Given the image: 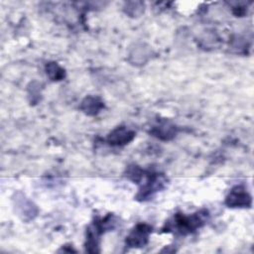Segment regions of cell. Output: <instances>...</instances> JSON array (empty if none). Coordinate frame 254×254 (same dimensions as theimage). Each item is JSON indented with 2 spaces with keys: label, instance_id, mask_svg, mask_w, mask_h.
I'll return each mask as SVG.
<instances>
[{
  "label": "cell",
  "instance_id": "obj_2",
  "mask_svg": "<svg viewBox=\"0 0 254 254\" xmlns=\"http://www.w3.org/2000/svg\"><path fill=\"white\" fill-rule=\"evenodd\" d=\"M144 184H142L138 194L136 195L137 199L146 200L153 197V195L163 190L166 187V179L164 176L153 173V172H146L144 174Z\"/></svg>",
  "mask_w": 254,
  "mask_h": 254
},
{
  "label": "cell",
  "instance_id": "obj_3",
  "mask_svg": "<svg viewBox=\"0 0 254 254\" xmlns=\"http://www.w3.org/2000/svg\"><path fill=\"white\" fill-rule=\"evenodd\" d=\"M151 233L152 226L147 223H139L126 236V245L131 248L143 247L148 243Z\"/></svg>",
  "mask_w": 254,
  "mask_h": 254
},
{
  "label": "cell",
  "instance_id": "obj_1",
  "mask_svg": "<svg viewBox=\"0 0 254 254\" xmlns=\"http://www.w3.org/2000/svg\"><path fill=\"white\" fill-rule=\"evenodd\" d=\"M208 218V212L205 209L196 211L190 215L177 213L174 217L166 223L165 231H175L181 235H187L197 228L201 227Z\"/></svg>",
  "mask_w": 254,
  "mask_h": 254
},
{
  "label": "cell",
  "instance_id": "obj_6",
  "mask_svg": "<svg viewBox=\"0 0 254 254\" xmlns=\"http://www.w3.org/2000/svg\"><path fill=\"white\" fill-rule=\"evenodd\" d=\"M104 108V102L99 96L88 95L86 96L80 104V109L83 113L89 116H94L98 114Z\"/></svg>",
  "mask_w": 254,
  "mask_h": 254
},
{
  "label": "cell",
  "instance_id": "obj_5",
  "mask_svg": "<svg viewBox=\"0 0 254 254\" xmlns=\"http://www.w3.org/2000/svg\"><path fill=\"white\" fill-rule=\"evenodd\" d=\"M136 136V133L126 126H118L113 129L106 138V141L111 146H124L130 143Z\"/></svg>",
  "mask_w": 254,
  "mask_h": 254
},
{
  "label": "cell",
  "instance_id": "obj_7",
  "mask_svg": "<svg viewBox=\"0 0 254 254\" xmlns=\"http://www.w3.org/2000/svg\"><path fill=\"white\" fill-rule=\"evenodd\" d=\"M151 133L153 136L161 140H171L177 134V127L167 121L160 123L152 128Z\"/></svg>",
  "mask_w": 254,
  "mask_h": 254
},
{
  "label": "cell",
  "instance_id": "obj_4",
  "mask_svg": "<svg viewBox=\"0 0 254 254\" xmlns=\"http://www.w3.org/2000/svg\"><path fill=\"white\" fill-rule=\"evenodd\" d=\"M225 204L228 207H250L252 197L243 186H235L226 195Z\"/></svg>",
  "mask_w": 254,
  "mask_h": 254
},
{
  "label": "cell",
  "instance_id": "obj_8",
  "mask_svg": "<svg viewBox=\"0 0 254 254\" xmlns=\"http://www.w3.org/2000/svg\"><path fill=\"white\" fill-rule=\"evenodd\" d=\"M46 73L54 81H59L64 78L65 71L64 69L57 63L50 62L46 64Z\"/></svg>",
  "mask_w": 254,
  "mask_h": 254
}]
</instances>
